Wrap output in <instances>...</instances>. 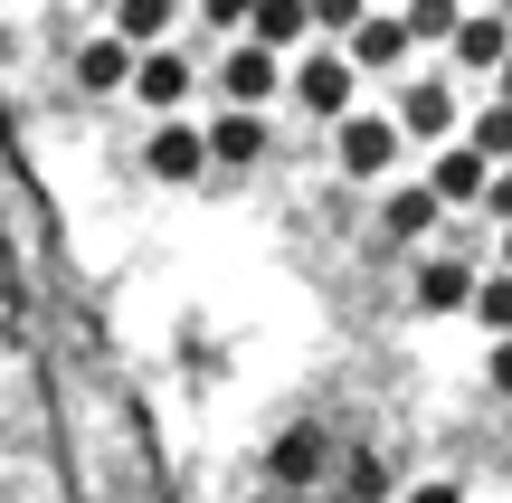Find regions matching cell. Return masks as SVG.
I'll list each match as a JSON object with an SVG mask.
<instances>
[{
    "label": "cell",
    "mask_w": 512,
    "mask_h": 503,
    "mask_svg": "<svg viewBox=\"0 0 512 503\" xmlns=\"http://www.w3.org/2000/svg\"><path fill=\"white\" fill-rule=\"evenodd\" d=\"M219 86H228V105H275V95L294 86V76H285V48H266V38L247 29L238 48L219 57Z\"/></svg>",
    "instance_id": "obj_6"
},
{
    "label": "cell",
    "mask_w": 512,
    "mask_h": 503,
    "mask_svg": "<svg viewBox=\"0 0 512 503\" xmlns=\"http://www.w3.org/2000/svg\"><path fill=\"white\" fill-rule=\"evenodd\" d=\"M484 219H512V162H494V190H484Z\"/></svg>",
    "instance_id": "obj_23"
},
{
    "label": "cell",
    "mask_w": 512,
    "mask_h": 503,
    "mask_svg": "<svg viewBox=\"0 0 512 503\" xmlns=\"http://www.w3.org/2000/svg\"><path fill=\"white\" fill-rule=\"evenodd\" d=\"M399 10H408V29H418V48H446V38L465 29L475 0H399Z\"/></svg>",
    "instance_id": "obj_17"
},
{
    "label": "cell",
    "mask_w": 512,
    "mask_h": 503,
    "mask_svg": "<svg viewBox=\"0 0 512 503\" xmlns=\"http://www.w3.org/2000/svg\"><path fill=\"white\" fill-rule=\"evenodd\" d=\"M475 295H484V266H465V257H437V247H427V257H418V276H408V304H418L427 323H446V314H475Z\"/></svg>",
    "instance_id": "obj_4"
},
{
    "label": "cell",
    "mask_w": 512,
    "mask_h": 503,
    "mask_svg": "<svg viewBox=\"0 0 512 503\" xmlns=\"http://www.w3.org/2000/svg\"><path fill=\"white\" fill-rule=\"evenodd\" d=\"M247 29L266 38V48H304L323 19H313V0H256V19H247Z\"/></svg>",
    "instance_id": "obj_14"
},
{
    "label": "cell",
    "mask_w": 512,
    "mask_h": 503,
    "mask_svg": "<svg viewBox=\"0 0 512 503\" xmlns=\"http://www.w3.org/2000/svg\"><path fill=\"white\" fill-rule=\"evenodd\" d=\"M266 475L275 485H313V475H323V428H285L275 456H266Z\"/></svg>",
    "instance_id": "obj_15"
},
{
    "label": "cell",
    "mask_w": 512,
    "mask_h": 503,
    "mask_svg": "<svg viewBox=\"0 0 512 503\" xmlns=\"http://www.w3.org/2000/svg\"><path fill=\"white\" fill-rule=\"evenodd\" d=\"M503 266H512V219H503Z\"/></svg>",
    "instance_id": "obj_25"
},
{
    "label": "cell",
    "mask_w": 512,
    "mask_h": 503,
    "mask_svg": "<svg viewBox=\"0 0 512 503\" xmlns=\"http://www.w3.org/2000/svg\"><path fill=\"white\" fill-rule=\"evenodd\" d=\"M503 10H512V0H503Z\"/></svg>",
    "instance_id": "obj_26"
},
{
    "label": "cell",
    "mask_w": 512,
    "mask_h": 503,
    "mask_svg": "<svg viewBox=\"0 0 512 503\" xmlns=\"http://www.w3.org/2000/svg\"><path fill=\"white\" fill-rule=\"evenodd\" d=\"M446 209H456V200H446L437 181H399V190L380 200V238H389V247H427V238L446 228Z\"/></svg>",
    "instance_id": "obj_7"
},
{
    "label": "cell",
    "mask_w": 512,
    "mask_h": 503,
    "mask_svg": "<svg viewBox=\"0 0 512 503\" xmlns=\"http://www.w3.org/2000/svg\"><path fill=\"white\" fill-rule=\"evenodd\" d=\"M209 143H219L228 171L266 162V105H228V114H209Z\"/></svg>",
    "instance_id": "obj_13"
},
{
    "label": "cell",
    "mask_w": 512,
    "mask_h": 503,
    "mask_svg": "<svg viewBox=\"0 0 512 503\" xmlns=\"http://www.w3.org/2000/svg\"><path fill=\"white\" fill-rule=\"evenodd\" d=\"M484 380H494V399H512V333H494V352H484Z\"/></svg>",
    "instance_id": "obj_22"
},
{
    "label": "cell",
    "mask_w": 512,
    "mask_h": 503,
    "mask_svg": "<svg viewBox=\"0 0 512 503\" xmlns=\"http://www.w3.org/2000/svg\"><path fill=\"white\" fill-rule=\"evenodd\" d=\"M361 76L370 67L342 48V38H332V48H304V57H294V105H304L313 124H342V114L361 105Z\"/></svg>",
    "instance_id": "obj_1"
},
{
    "label": "cell",
    "mask_w": 512,
    "mask_h": 503,
    "mask_svg": "<svg viewBox=\"0 0 512 503\" xmlns=\"http://www.w3.org/2000/svg\"><path fill=\"white\" fill-rule=\"evenodd\" d=\"M475 323H484V333H512V266H503V257L484 266V295H475Z\"/></svg>",
    "instance_id": "obj_19"
},
{
    "label": "cell",
    "mask_w": 512,
    "mask_h": 503,
    "mask_svg": "<svg viewBox=\"0 0 512 503\" xmlns=\"http://www.w3.org/2000/svg\"><path fill=\"white\" fill-rule=\"evenodd\" d=\"M313 19H323V38H351L370 19V0H313Z\"/></svg>",
    "instance_id": "obj_21"
},
{
    "label": "cell",
    "mask_w": 512,
    "mask_h": 503,
    "mask_svg": "<svg viewBox=\"0 0 512 503\" xmlns=\"http://www.w3.org/2000/svg\"><path fill=\"white\" fill-rule=\"evenodd\" d=\"M190 10H200V29H228V38H247L256 0H190Z\"/></svg>",
    "instance_id": "obj_20"
},
{
    "label": "cell",
    "mask_w": 512,
    "mask_h": 503,
    "mask_svg": "<svg viewBox=\"0 0 512 503\" xmlns=\"http://www.w3.org/2000/svg\"><path fill=\"white\" fill-rule=\"evenodd\" d=\"M133 67H143V38H124L114 19H105V38L76 48V86L86 95H133Z\"/></svg>",
    "instance_id": "obj_11"
},
{
    "label": "cell",
    "mask_w": 512,
    "mask_h": 503,
    "mask_svg": "<svg viewBox=\"0 0 512 503\" xmlns=\"http://www.w3.org/2000/svg\"><path fill=\"white\" fill-rule=\"evenodd\" d=\"M209 162H219V143H209V124H190V105L162 114V124L143 133V171H152L162 190H200Z\"/></svg>",
    "instance_id": "obj_3"
},
{
    "label": "cell",
    "mask_w": 512,
    "mask_h": 503,
    "mask_svg": "<svg viewBox=\"0 0 512 503\" xmlns=\"http://www.w3.org/2000/svg\"><path fill=\"white\" fill-rule=\"evenodd\" d=\"M342 48H351V57H361V67H370V76H399V67H408V48H418V29H408V10H370V19H361V29H351V38H342Z\"/></svg>",
    "instance_id": "obj_12"
},
{
    "label": "cell",
    "mask_w": 512,
    "mask_h": 503,
    "mask_svg": "<svg viewBox=\"0 0 512 503\" xmlns=\"http://www.w3.org/2000/svg\"><path fill=\"white\" fill-rule=\"evenodd\" d=\"M399 152H408V124H399V114H361V105H351L342 124H332V162H342V181H389Z\"/></svg>",
    "instance_id": "obj_2"
},
{
    "label": "cell",
    "mask_w": 512,
    "mask_h": 503,
    "mask_svg": "<svg viewBox=\"0 0 512 503\" xmlns=\"http://www.w3.org/2000/svg\"><path fill=\"white\" fill-rule=\"evenodd\" d=\"M114 29H124V38H143V48H152V38H171V29H181V0H114Z\"/></svg>",
    "instance_id": "obj_16"
},
{
    "label": "cell",
    "mask_w": 512,
    "mask_h": 503,
    "mask_svg": "<svg viewBox=\"0 0 512 503\" xmlns=\"http://www.w3.org/2000/svg\"><path fill=\"white\" fill-rule=\"evenodd\" d=\"M399 124H408V143H418V152H437V143H456V133H465V105H456L446 76H408V86H399Z\"/></svg>",
    "instance_id": "obj_5"
},
{
    "label": "cell",
    "mask_w": 512,
    "mask_h": 503,
    "mask_svg": "<svg viewBox=\"0 0 512 503\" xmlns=\"http://www.w3.org/2000/svg\"><path fill=\"white\" fill-rule=\"evenodd\" d=\"M494 86H503V95H512V57H503V67H494Z\"/></svg>",
    "instance_id": "obj_24"
},
{
    "label": "cell",
    "mask_w": 512,
    "mask_h": 503,
    "mask_svg": "<svg viewBox=\"0 0 512 503\" xmlns=\"http://www.w3.org/2000/svg\"><path fill=\"white\" fill-rule=\"evenodd\" d=\"M133 95H143L152 114H181L190 95H200V67H190V48L152 38V48H143V67H133Z\"/></svg>",
    "instance_id": "obj_9"
},
{
    "label": "cell",
    "mask_w": 512,
    "mask_h": 503,
    "mask_svg": "<svg viewBox=\"0 0 512 503\" xmlns=\"http://www.w3.org/2000/svg\"><path fill=\"white\" fill-rule=\"evenodd\" d=\"M465 133H475V143H484V152H494V162H512V95L494 86V95H484V105H475V114H465Z\"/></svg>",
    "instance_id": "obj_18"
},
{
    "label": "cell",
    "mask_w": 512,
    "mask_h": 503,
    "mask_svg": "<svg viewBox=\"0 0 512 503\" xmlns=\"http://www.w3.org/2000/svg\"><path fill=\"white\" fill-rule=\"evenodd\" d=\"M446 57H456L465 76H494L503 57H512V10H503V0H475V10H465V29L446 38Z\"/></svg>",
    "instance_id": "obj_10"
},
{
    "label": "cell",
    "mask_w": 512,
    "mask_h": 503,
    "mask_svg": "<svg viewBox=\"0 0 512 503\" xmlns=\"http://www.w3.org/2000/svg\"><path fill=\"white\" fill-rule=\"evenodd\" d=\"M427 181H437L456 209H484V190H494V152H484L475 133H456V143L427 152Z\"/></svg>",
    "instance_id": "obj_8"
}]
</instances>
